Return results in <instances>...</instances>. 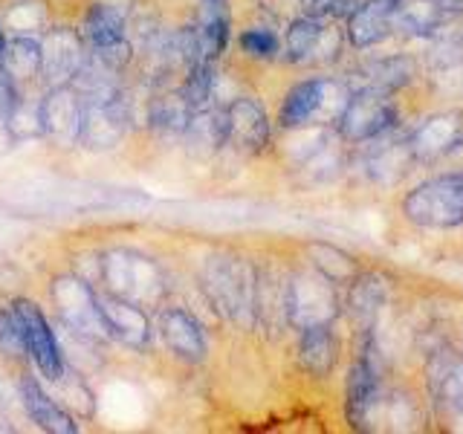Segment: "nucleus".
Wrapping results in <instances>:
<instances>
[{
    "label": "nucleus",
    "mask_w": 463,
    "mask_h": 434,
    "mask_svg": "<svg viewBox=\"0 0 463 434\" xmlns=\"http://www.w3.org/2000/svg\"><path fill=\"white\" fill-rule=\"evenodd\" d=\"M429 38L434 43H446V47H463V14L460 12H443Z\"/></svg>",
    "instance_id": "nucleus-35"
},
{
    "label": "nucleus",
    "mask_w": 463,
    "mask_h": 434,
    "mask_svg": "<svg viewBox=\"0 0 463 434\" xmlns=\"http://www.w3.org/2000/svg\"><path fill=\"white\" fill-rule=\"evenodd\" d=\"M351 96L354 93L347 90V84L330 81V79L301 81L284 96L281 110H279V125L284 130H296L304 125L339 122V116L345 113Z\"/></svg>",
    "instance_id": "nucleus-5"
},
{
    "label": "nucleus",
    "mask_w": 463,
    "mask_h": 434,
    "mask_svg": "<svg viewBox=\"0 0 463 434\" xmlns=\"http://www.w3.org/2000/svg\"><path fill=\"white\" fill-rule=\"evenodd\" d=\"M411 61L402 55H391V58H380V61H371L362 67L356 76H354V87L359 90H373V93H394L397 87L409 84L411 81Z\"/></svg>",
    "instance_id": "nucleus-24"
},
{
    "label": "nucleus",
    "mask_w": 463,
    "mask_h": 434,
    "mask_svg": "<svg viewBox=\"0 0 463 434\" xmlns=\"http://www.w3.org/2000/svg\"><path fill=\"white\" fill-rule=\"evenodd\" d=\"M298 359L307 373L327 376L336 365V336H333L330 325H316L301 330L298 342Z\"/></svg>",
    "instance_id": "nucleus-25"
},
{
    "label": "nucleus",
    "mask_w": 463,
    "mask_h": 434,
    "mask_svg": "<svg viewBox=\"0 0 463 434\" xmlns=\"http://www.w3.org/2000/svg\"><path fill=\"white\" fill-rule=\"evenodd\" d=\"M287 313L289 325L304 330L316 325H330L339 316V293L327 275L313 269H298L289 275L287 293Z\"/></svg>",
    "instance_id": "nucleus-8"
},
{
    "label": "nucleus",
    "mask_w": 463,
    "mask_h": 434,
    "mask_svg": "<svg viewBox=\"0 0 463 434\" xmlns=\"http://www.w3.org/2000/svg\"><path fill=\"white\" fill-rule=\"evenodd\" d=\"M405 221L423 229H452L463 223V174L420 183L402 200Z\"/></svg>",
    "instance_id": "nucleus-7"
},
{
    "label": "nucleus",
    "mask_w": 463,
    "mask_h": 434,
    "mask_svg": "<svg viewBox=\"0 0 463 434\" xmlns=\"http://www.w3.org/2000/svg\"><path fill=\"white\" fill-rule=\"evenodd\" d=\"M429 391L440 405H463V356L438 351L429 362Z\"/></svg>",
    "instance_id": "nucleus-23"
},
{
    "label": "nucleus",
    "mask_w": 463,
    "mask_h": 434,
    "mask_svg": "<svg viewBox=\"0 0 463 434\" xmlns=\"http://www.w3.org/2000/svg\"><path fill=\"white\" fill-rule=\"evenodd\" d=\"M229 119V145H235L243 154H260L269 145V116L258 99L238 96L226 105Z\"/></svg>",
    "instance_id": "nucleus-16"
},
{
    "label": "nucleus",
    "mask_w": 463,
    "mask_h": 434,
    "mask_svg": "<svg viewBox=\"0 0 463 434\" xmlns=\"http://www.w3.org/2000/svg\"><path fill=\"white\" fill-rule=\"evenodd\" d=\"M194 29L200 38V50L203 58L217 61L232 38V12H229V0H200L194 9Z\"/></svg>",
    "instance_id": "nucleus-20"
},
{
    "label": "nucleus",
    "mask_w": 463,
    "mask_h": 434,
    "mask_svg": "<svg viewBox=\"0 0 463 434\" xmlns=\"http://www.w3.org/2000/svg\"><path fill=\"white\" fill-rule=\"evenodd\" d=\"M310 255H313V267L327 275L333 284H345V281H354V275L359 272L356 260L351 255H345L336 246H327V243H313L310 246Z\"/></svg>",
    "instance_id": "nucleus-32"
},
{
    "label": "nucleus",
    "mask_w": 463,
    "mask_h": 434,
    "mask_svg": "<svg viewBox=\"0 0 463 434\" xmlns=\"http://www.w3.org/2000/svg\"><path fill=\"white\" fill-rule=\"evenodd\" d=\"M200 287L217 316L241 327L255 325V267L241 255L217 252L200 272Z\"/></svg>",
    "instance_id": "nucleus-1"
},
{
    "label": "nucleus",
    "mask_w": 463,
    "mask_h": 434,
    "mask_svg": "<svg viewBox=\"0 0 463 434\" xmlns=\"http://www.w3.org/2000/svg\"><path fill=\"white\" fill-rule=\"evenodd\" d=\"M90 4L101 6V9H108L113 12L116 18H122L130 24V18H134V12L139 9V0H90Z\"/></svg>",
    "instance_id": "nucleus-37"
},
{
    "label": "nucleus",
    "mask_w": 463,
    "mask_h": 434,
    "mask_svg": "<svg viewBox=\"0 0 463 434\" xmlns=\"http://www.w3.org/2000/svg\"><path fill=\"white\" fill-rule=\"evenodd\" d=\"M185 139L194 151L203 154H214L221 151L223 145H229V119H226V108H203L194 110L192 122H188Z\"/></svg>",
    "instance_id": "nucleus-26"
},
{
    "label": "nucleus",
    "mask_w": 463,
    "mask_h": 434,
    "mask_svg": "<svg viewBox=\"0 0 463 434\" xmlns=\"http://www.w3.org/2000/svg\"><path fill=\"white\" fill-rule=\"evenodd\" d=\"M18 400H21V409H24L26 420H33L41 431H50V434H79L81 431L76 414H70L64 405L41 385V380L33 371H24L18 376Z\"/></svg>",
    "instance_id": "nucleus-13"
},
{
    "label": "nucleus",
    "mask_w": 463,
    "mask_h": 434,
    "mask_svg": "<svg viewBox=\"0 0 463 434\" xmlns=\"http://www.w3.org/2000/svg\"><path fill=\"white\" fill-rule=\"evenodd\" d=\"M52 313L70 336H81L87 342H110L105 318L99 310L96 284L81 278L79 272H61L50 281Z\"/></svg>",
    "instance_id": "nucleus-3"
},
{
    "label": "nucleus",
    "mask_w": 463,
    "mask_h": 434,
    "mask_svg": "<svg viewBox=\"0 0 463 434\" xmlns=\"http://www.w3.org/2000/svg\"><path fill=\"white\" fill-rule=\"evenodd\" d=\"M438 6H440L443 12H460L463 0H438Z\"/></svg>",
    "instance_id": "nucleus-39"
},
{
    "label": "nucleus",
    "mask_w": 463,
    "mask_h": 434,
    "mask_svg": "<svg viewBox=\"0 0 463 434\" xmlns=\"http://www.w3.org/2000/svg\"><path fill=\"white\" fill-rule=\"evenodd\" d=\"M394 9L391 4H383V0H365L359 4L351 18H347V38H351L354 47H373L380 43L388 29L394 26Z\"/></svg>",
    "instance_id": "nucleus-21"
},
{
    "label": "nucleus",
    "mask_w": 463,
    "mask_h": 434,
    "mask_svg": "<svg viewBox=\"0 0 463 434\" xmlns=\"http://www.w3.org/2000/svg\"><path fill=\"white\" fill-rule=\"evenodd\" d=\"M110 293L130 298L142 307H159L165 301L168 281L154 258L134 250H113L101 255V284Z\"/></svg>",
    "instance_id": "nucleus-2"
},
{
    "label": "nucleus",
    "mask_w": 463,
    "mask_h": 434,
    "mask_svg": "<svg viewBox=\"0 0 463 434\" xmlns=\"http://www.w3.org/2000/svg\"><path fill=\"white\" fill-rule=\"evenodd\" d=\"M156 333L174 356L183 362H192V365L203 362L209 354L206 330L197 322V316L188 313L185 307H171V304H165L156 316Z\"/></svg>",
    "instance_id": "nucleus-14"
},
{
    "label": "nucleus",
    "mask_w": 463,
    "mask_h": 434,
    "mask_svg": "<svg viewBox=\"0 0 463 434\" xmlns=\"http://www.w3.org/2000/svg\"><path fill=\"white\" fill-rule=\"evenodd\" d=\"M289 275L279 267H255V325L279 333L289 325Z\"/></svg>",
    "instance_id": "nucleus-19"
},
{
    "label": "nucleus",
    "mask_w": 463,
    "mask_h": 434,
    "mask_svg": "<svg viewBox=\"0 0 463 434\" xmlns=\"http://www.w3.org/2000/svg\"><path fill=\"white\" fill-rule=\"evenodd\" d=\"M383 4H391V6H400L402 0H383Z\"/></svg>",
    "instance_id": "nucleus-41"
},
{
    "label": "nucleus",
    "mask_w": 463,
    "mask_h": 434,
    "mask_svg": "<svg viewBox=\"0 0 463 434\" xmlns=\"http://www.w3.org/2000/svg\"><path fill=\"white\" fill-rule=\"evenodd\" d=\"M6 41H9V35H6V29H4V24H0V58H4V50H6Z\"/></svg>",
    "instance_id": "nucleus-40"
},
{
    "label": "nucleus",
    "mask_w": 463,
    "mask_h": 434,
    "mask_svg": "<svg viewBox=\"0 0 463 434\" xmlns=\"http://www.w3.org/2000/svg\"><path fill=\"white\" fill-rule=\"evenodd\" d=\"M304 14H310V18H322V14H330L333 6H336V0H298Z\"/></svg>",
    "instance_id": "nucleus-38"
},
{
    "label": "nucleus",
    "mask_w": 463,
    "mask_h": 434,
    "mask_svg": "<svg viewBox=\"0 0 463 434\" xmlns=\"http://www.w3.org/2000/svg\"><path fill=\"white\" fill-rule=\"evenodd\" d=\"M463 145V116L460 113H438L420 125L409 137V148L414 163H431L446 154H452Z\"/></svg>",
    "instance_id": "nucleus-18"
},
{
    "label": "nucleus",
    "mask_w": 463,
    "mask_h": 434,
    "mask_svg": "<svg viewBox=\"0 0 463 434\" xmlns=\"http://www.w3.org/2000/svg\"><path fill=\"white\" fill-rule=\"evenodd\" d=\"M96 293H99V310L101 318H105L110 342H119L122 347L137 354L148 351L154 342V325L148 310L137 301L110 293L105 287H96Z\"/></svg>",
    "instance_id": "nucleus-11"
},
{
    "label": "nucleus",
    "mask_w": 463,
    "mask_h": 434,
    "mask_svg": "<svg viewBox=\"0 0 463 434\" xmlns=\"http://www.w3.org/2000/svg\"><path fill=\"white\" fill-rule=\"evenodd\" d=\"M214 81H217V61L203 58V61L192 64L183 72V81L177 87L183 90V96L188 99V105H192L194 110H203V108L212 105Z\"/></svg>",
    "instance_id": "nucleus-30"
},
{
    "label": "nucleus",
    "mask_w": 463,
    "mask_h": 434,
    "mask_svg": "<svg viewBox=\"0 0 463 434\" xmlns=\"http://www.w3.org/2000/svg\"><path fill=\"white\" fill-rule=\"evenodd\" d=\"M440 14L443 9L438 6V0H402L394 9V26L402 29V35L429 38Z\"/></svg>",
    "instance_id": "nucleus-29"
},
{
    "label": "nucleus",
    "mask_w": 463,
    "mask_h": 434,
    "mask_svg": "<svg viewBox=\"0 0 463 434\" xmlns=\"http://www.w3.org/2000/svg\"><path fill=\"white\" fill-rule=\"evenodd\" d=\"M9 307L14 313V322H18V327H21L29 362L35 365V371L43 382L55 385L67 373V356H64L61 339H58L52 322L35 298L18 296V298L9 301Z\"/></svg>",
    "instance_id": "nucleus-4"
},
{
    "label": "nucleus",
    "mask_w": 463,
    "mask_h": 434,
    "mask_svg": "<svg viewBox=\"0 0 463 434\" xmlns=\"http://www.w3.org/2000/svg\"><path fill=\"white\" fill-rule=\"evenodd\" d=\"M0 67H4L21 87L38 81L41 79V38L9 35Z\"/></svg>",
    "instance_id": "nucleus-27"
},
{
    "label": "nucleus",
    "mask_w": 463,
    "mask_h": 434,
    "mask_svg": "<svg viewBox=\"0 0 463 434\" xmlns=\"http://www.w3.org/2000/svg\"><path fill=\"white\" fill-rule=\"evenodd\" d=\"M0 356L9 362H29L21 327L14 322V313L9 304H0Z\"/></svg>",
    "instance_id": "nucleus-33"
},
{
    "label": "nucleus",
    "mask_w": 463,
    "mask_h": 434,
    "mask_svg": "<svg viewBox=\"0 0 463 434\" xmlns=\"http://www.w3.org/2000/svg\"><path fill=\"white\" fill-rule=\"evenodd\" d=\"M388 298V281L376 272H356L354 284L347 289V307L356 316V322L371 325V318L380 313Z\"/></svg>",
    "instance_id": "nucleus-28"
},
{
    "label": "nucleus",
    "mask_w": 463,
    "mask_h": 434,
    "mask_svg": "<svg viewBox=\"0 0 463 434\" xmlns=\"http://www.w3.org/2000/svg\"><path fill=\"white\" fill-rule=\"evenodd\" d=\"M397 122V108L388 93L359 90L347 101L345 113L339 116V134L351 142H371L383 137Z\"/></svg>",
    "instance_id": "nucleus-12"
},
{
    "label": "nucleus",
    "mask_w": 463,
    "mask_h": 434,
    "mask_svg": "<svg viewBox=\"0 0 463 434\" xmlns=\"http://www.w3.org/2000/svg\"><path fill=\"white\" fill-rule=\"evenodd\" d=\"M87 61V43L79 24H55L41 35V90L72 84Z\"/></svg>",
    "instance_id": "nucleus-9"
},
{
    "label": "nucleus",
    "mask_w": 463,
    "mask_h": 434,
    "mask_svg": "<svg viewBox=\"0 0 463 434\" xmlns=\"http://www.w3.org/2000/svg\"><path fill=\"white\" fill-rule=\"evenodd\" d=\"M438 87H440L446 96L463 99V61L440 67L438 70Z\"/></svg>",
    "instance_id": "nucleus-36"
},
{
    "label": "nucleus",
    "mask_w": 463,
    "mask_h": 434,
    "mask_svg": "<svg viewBox=\"0 0 463 434\" xmlns=\"http://www.w3.org/2000/svg\"><path fill=\"white\" fill-rule=\"evenodd\" d=\"M241 50L255 58V61H269V58L279 55V38H275V33H269V29H246V33H241Z\"/></svg>",
    "instance_id": "nucleus-34"
},
{
    "label": "nucleus",
    "mask_w": 463,
    "mask_h": 434,
    "mask_svg": "<svg viewBox=\"0 0 463 434\" xmlns=\"http://www.w3.org/2000/svg\"><path fill=\"white\" fill-rule=\"evenodd\" d=\"M134 125H137V101L130 99L128 87H119L116 93L84 101L79 145L90 151H113L125 142Z\"/></svg>",
    "instance_id": "nucleus-6"
},
{
    "label": "nucleus",
    "mask_w": 463,
    "mask_h": 434,
    "mask_svg": "<svg viewBox=\"0 0 463 434\" xmlns=\"http://www.w3.org/2000/svg\"><path fill=\"white\" fill-rule=\"evenodd\" d=\"M376 397H380V356H376L373 339L368 336L365 344L359 347L351 373H347V417L354 426L365 423L376 405Z\"/></svg>",
    "instance_id": "nucleus-15"
},
{
    "label": "nucleus",
    "mask_w": 463,
    "mask_h": 434,
    "mask_svg": "<svg viewBox=\"0 0 463 434\" xmlns=\"http://www.w3.org/2000/svg\"><path fill=\"white\" fill-rule=\"evenodd\" d=\"M194 108L188 105L180 87H163V90H148L142 105V122L156 137H185L188 122H192Z\"/></svg>",
    "instance_id": "nucleus-17"
},
{
    "label": "nucleus",
    "mask_w": 463,
    "mask_h": 434,
    "mask_svg": "<svg viewBox=\"0 0 463 434\" xmlns=\"http://www.w3.org/2000/svg\"><path fill=\"white\" fill-rule=\"evenodd\" d=\"M41 108V137L50 139L55 148H76L81 142L84 122V101L72 84L64 87H43L38 96Z\"/></svg>",
    "instance_id": "nucleus-10"
},
{
    "label": "nucleus",
    "mask_w": 463,
    "mask_h": 434,
    "mask_svg": "<svg viewBox=\"0 0 463 434\" xmlns=\"http://www.w3.org/2000/svg\"><path fill=\"white\" fill-rule=\"evenodd\" d=\"M52 21L50 0H6L0 6V24H4L6 35L41 38L52 26Z\"/></svg>",
    "instance_id": "nucleus-22"
},
{
    "label": "nucleus",
    "mask_w": 463,
    "mask_h": 434,
    "mask_svg": "<svg viewBox=\"0 0 463 434\" xmlns=\"http://www.w3.org/2000/svg\"><path fill=\"white\" fill-rule=\"evenodd\" d=\"M325 29L318 24V18H310V14H304V18L293 21L287 29V41H284V52H287V61H304L316 47L318 41H322Z\"/></svg>",
    "instance_id": "nucleus-31"
}]
</instances>
